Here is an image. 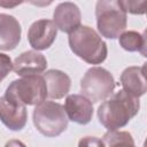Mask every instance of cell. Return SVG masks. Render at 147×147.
<instances>
[{"mask_svg":"<svg viewBox=\"0 0 147 147\" xmlns=\"http://www.w3.org/2000/svg\"><path fill=\"white\" fill-rule=\"evenodd\" d=\"M139 109V99L119 90L99 106L98 118L108 131H116L124 127L138 114Z\"/></svg>","mask_w":147,"mask_h":147,"instance_id":"cell-1","label":"cell"},{"mask_svg":"<svg viewBox=\"0 0 147 147\" xmlns=\"http://www.w3.org/2000/svg\"><path fill=\"white\" fill-rule=\"evenodd\" d=\"M68 41L72 53L88 64H100L107 59V44L88 25H80L71 32Z\"/></svg>","mask_w":147,"mask_h":147,"instance_id":"cell-2","label":"cell"},{"mask_svg":"<svg viewBox=\"0 0 147 147\" xmlns=\"http://www.w3.org/2000/svg\"><path fill=\"white\" fill-rule=\"evenodd\" d=\"M95 17L100 34L108 39L118 38L127 25V15L119 0L98 1L95 5Z\"/></svg>","mask_w":147,"mask_h":147,"instance_id":"cell-3","label":"cell"},{"mask_svg":"<svg viewBox=\"0 0 147 147\" xmlns=\"http://www.w3.org/2000/svg\"><path fill=\"white\" fill-rule=\"evenodd\" d=\"M32 119L36 129L45 137L54 138L68 127V116L64 107L54 101H44L36 106Z\"/></svg>","mask_w":147,"mask_h":147,"instance_id":"cell-4","label":"cell"},{"mask_svg":"<svg viewBox=\"0 0 147 147\" xmlns=\"http://www.w3.org/2000/svg\"><path fill=\"white\" fill-rule=\"evenodd\" d=\"M115 86L114 76L102 67L90 68L80 80L82 95L92 103L106 100L113 94Z\"/></svg>","mask_w":147,"mask_h":147,"instance_id":"cell-5","label":"cell"},{"mask_svg":"<svg viewBox=\"0 0 147 147\" xmlns=\"http://www.w3.org/2000/svg\"><path fill=\"white\" fill-rule=\"evenodd\" d=\"M5 93L16 98L25 106H37L46 101L47 86L42 76L31 75L13 80Z\"/></svg>","mask_w":147,"mask_h":147,"instance_id":"cell-6","label":"cell"},{"mask_svg":"<svg viewBox=\"0 0 147 147\" xmlns=\"http://www.w3.org/2000/svg\"><path fill=\"white\" fill-rule=\"evenodd\" d=\"M28 119L26 106L16 98L5 93L0 98V121L11 131L24 129Z\"/></svg>","mask_w":147,"mask_h":147,"instance_id":"cell-7","label":"cell"},{"mask_svg":"<svg viewBox=\"0 0 147 147\" xmlns=\"http://www.w3.org/2000/svg\"><path fill=\"white\" fill-rule=\"evenodd\" d=\"M57 29L51 20H38L33 22L28 31V40L30 46L36 51L49 48L56 39Z\"/></svg>","mask_w":147,"mask_h":147,"instance_id":"cell-8","label":"cell"},{"mask_svg":"<svg viewBox=\"0 0 147 147\" xmlns=\"http://www.w3.org/2000/svg\"><path fill=\"white\" fill-rule=\"evenodd\" d=\"M82 14L78 6L74 2L65 1L59 3L53 13V22L62 32L71 33L80 26Z\"/></svg>","mask_w":147,"mask_h":147,"instance_id":"cell-9","label":"cell"},{"mask_svg":"<svg viewBox=\"0 0 147 147\" xmlns=\"http://www.w3.org/2000/svg\"><path fill=\"white\" fill-rule=\"evenodd\" d=\"M64 110L68 119L85 125L93 117V103L82 94H70L65 99Z\"/></svg>","mask_w":147,"mask_h":147,"instance_id":"cell-10","label":"cell"},{"mask_svg":"<svg viewBox=\"0 0 147 147\" xmlns=\"http://www.w3.org/2000/svg\"><path fill=\"white\" fill-rule=\"evenodd\" d=\"M47 68L46 57L37 51H28L18 55L13 62V70L16 75L24 77L39 75Z\"/></svg>","mask_w":147,"mask_h":147,"instance_id":"cell-11","label":"cell"},{"mask_svg":"<svg viewBox=\"0 0 147 147\" xmlns=\"http://www.w3.org/2000/svg\"><path fill=\"white\" fill-rule=\"evenodd\" d=\"M146 63L142 65H132L123 70L121 75V84L123 91L133 98H140L147 91V83L145 78Z\"/></svg>","mask_w":147,"mask_h":147,"instance_id":"cell-12","label":"cell"},{"mask_svg":"<svg viewBox=\"0 0 147 147\" xmlns=\"http://www.w3.org/2000/svg\"><path fill=\"white\" fill-rule=\"evenodd\" d=\"M20 22L9 14H0V51H13L21 41Z\"/></svg>","mask_w":147,"mask_h":147,"instance_id":"cell-13","label":"cell"},{"mask_svg":"<svg viewBox=\"0 0 147 147\" xmlns=\"http://www.w3.org/2000/svg\"><path fill=\"white\" fill-rule=\"evenodd\" d=\"M44 79L47 86V96L51 99H62L64 98L71 86L70 77L57 69H51L44 74Z\"/></svg>","mask_w":147,"mask_h":147,"instance_id":"cell-14","label":"cell"},{"mask_svg":"<svg viewBox=\"0 0 147 147\" xmlns=\"http://www.w3.org/2000/svg\"><path fill=\"white\" fill-rule=\"evenodd\" d=\"M119 46L127 52H139L146 56V36L137 31H124L118 37Z\"/></svg>","mask_w":147,"mask_h":147,"instance_id":"cell-15","label":"cell"},{"mask_svg":"<svg viewBox=\"0 0 147 147\" xmlns=\"http://www.w3.org/2000/svg\"><path fill=\"white\" fill-rule=\"evenodd\" d=\"M102 141L107 147H136L134 140L127 131H108Z\"/></svg>","mask_w":147,"mask_h":147,"instance_id":"cell-16","label":"cell"},{"mask_svg":"<svg viewBox=\"0 0 147 147\" xmlns=\"http://www.w3.org/2000/svg\"><path fill=\"white\" fill-rule=\"evenodd\" d=\"M121 6L123 7L124 11L131 14H144L145 13V1H121Z\"/></svg>","mask_w":147,"mask_h":147,"instance_id":"cell-17","label":"cell"},{"mask_svg":"<svg viewBox=\"0 0 147 147\" xmlns=\"http://www.w3.org/2000/svg\"><path fill=\"white\" fill-rule=\"evenodd\" d=\"M13 70V62L9 55L0 53V82H2Z\"/></svg>","mask_w":147,"mask_h":147,"instance_id":"cell-18","label":"cell"},{"mask_svg":"<svg viewBox=\"0 0 147 147\" xmlns=\"http://www.w3.org/2000/svg\"><path fill=\"white\" fill-rule=\"evenodd\" d=\"M78 147H106L105 142L96 137H84L79 140Z\"/></svg>","mask_w":147,"mask_h":147,"instance_id":"cell-19","label":"cell"},{"mask_svg":"<svg viewBox=\"0 0 147 147\" xmlns=\"http://www.w3.org/2000/svg\"><path fill=\"white\" fill-rule=\"evenodd\" d=\"M5 147H26L21 140H16V139H13V140H9Z\"/></svg>","mask_w":147,"mask_h":147,"instance_id":"cell-20","label":"cell"},{"mask_svg":"<svg viewBox=\"0 0 147 147\" xmlns=\"http://www.w3.org/2000/svg\"><path fill=\"white\" fill-rule=\"evenodd\" d=\"M20 3H22V2H6V1H0V6H2V7H6V8H8V7H15V6H17V5H20Z\"/></svg>","mask_w":147,"mask_h":147,"instance_id":"cell-21","label":"cell"}]
</instances>
